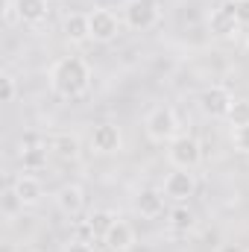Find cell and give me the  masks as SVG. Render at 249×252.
<instances>
[{
    "label": "cell",
    "instance_id": "cell-1",
    "mask_svg": "<svg viewBox=\"0 0 249 252\" xmlns=\"http://www.w3.org/2000/svg\"><path fill=\"white\" fill-rule=\"evenodd\" d=\"M47 85L62 100H79L91 88V64L82 56H62V59H56L50 64Z\"/></svg>",
    "mask_w": 249,
    "mask_h": 252
},
{
    "label": "cell",
    "instance_id": "cell-2",
    "mask_svg": "<svg viewBox=\"0 0 249 252\" xmlns=\"http://www.w3.org/2000/svg\"><path fill=\"white\" fill-rule=\"evenodd\" d=\"M144 132L153 144H170L179 135V115L173 106H153L144 118Z\"/></svg>",
    "mask_w": 249,
    "mask_h": 252
},
{
    "label": "cell",
    "instance_id": "cell-3",
    "mask_svg": "<svg viewBox=\"0 0 249 252\" xmlns=\"http://www.w3.org/2000/svg\"><path fill=\"white\" fill-rule=\"evenodd\" d=\"M167 161L170 167L176 170H196L202 164V147L193 135H176L170 144H167Z\"/></svg>",
    "mask_w": 249,
    "mask_h": 252
},
{
    "label": "cell",
    "instance_id": "cell-4",
    "mask_svg": "<svg viewBox=\"0 0 249 252\" xmlns=\"http://www.w3.org/2000/svg\"><path fill=\"white\" fill-rule=\"evenodd\" d=\"M88 27H91V41L112 44L124 30V18H118V12H112L106 6H97L88 12Z\"/></svg>",
    "mask_w": 249,
    "mask_h": 252
},
{
    "label": "cell",
    "instance_id": "cell-5",
    "mask_svg": "<svg viewBox=\"0 0 249 252\" xmlns=\"http://www.w3.org/2000/svg\"><path fill=\"white\" fill-rule=\"evenodd\" d=\"M124 27L126 30H135V32H144V30H150V27H156L158 24V18H161V9H158V3L156 0H129L124 6Z\"/></svg>",
    "mask_w": 249,
    "mask_h": 252
},
{
    "label": "cell",
    "instance_id": "cell-6",
    "mask_svg": "<svg viewBox=\"0 0 249 252\" xmlns=\"http://www.w3.org/2000/svg\"><path fill=\"white\" fill-rule=\"evenodd\" d=\"M199 188V179H196V170H170L161 182V193L173 202H187Z\"/></svg>",
    "mask_w": 249,
    "mask_h": 252
},
{
    "label": "cell",
    "instance_id": "cell-7",
    "mask_svg": "<svg viewBox=\"0 0 249 252\" xmlns=\"http://www.w3.org/2000/svg\"><path fill=\"white\" fill-rule=\"evenodd\" d=\"M91 150L97 156H115L124 150V132L118 124H97L91 132Z\"/></svg>",
    "mask_w": 249,
    "mask_h": 252
},
{
    "label": "cell",
    "instance_id": "cell-8",
    "mask_svg": "<svg viewBox=\"0 0 249 252\" xmlns=\"http://www.w3.org/2000/svg\"><path fill=\"white\" fill-rule=\"evenodd\" d=\"M208 32H211V38H220V41H229L241 32V24H238L232 6H217L208 12Z\"/></svg>",
    "mask_w": 249,
    "mask_h": 252
},
{
    "label": "cell",
    "instance_id": "cell-9",
    "mask_svg": "<svg viewBox=\"0 0 249 252\" xmlns=\"http://www.w3.org/2000/svg\"><path fill=\"white\" fill-rule=\"evenodd\" d=\"M232 100H235V97L229 94V88H223V85H208V88L199 94V109H202V115H208V118H226Z\"/></svg>",
    "mask_w": 249,
    "mask_h": 252
},
{
    "label": "cell",
    "instance_id": "cell-10",
    "mask_svg": "<svg viewBox=\"0 0 249 252\" xmlns=\"http://www.w3.org/2000/svg\"><path fill=\"white\" fill-rule=\"evenodd\" d=\"M44 144H47L50 156H56L59 161H76L82 156V144L70 132H53L50 138H44Z\"/></svg>",
    "mask_w": 249,
    "mask_h": 252
},
{
    "label": "cell",
    "instance_id": "cell-11",
    "mask_svg": "<svg viewBox=\"0 0 249 252\" xmlns=\"http://www.w3.org/2000/svg\"><path fill=\"white\" fill-rule=\"evenodd\" d=\"M62 35L67 44H85L91 41V27H88V12H67L62 18Z\"/></svg>",
    "mask_w": 249,
    "mask_h": 252
},
{
    "label": "cell",
    "instance_id": "cell-12",
    "mask_svg": "<svg viewBox=\"0 0 249 252\" xmlns=\"http://www.w3.org/2000/svg\"><path fill=\"white\" fill-rule=\"evenodd\" d=\"M53 202H56V208H59L62 214L76 217V214H82V208H85V190H82V185H76V182H67V185H62V188L56 190Z\"/></svg>",
    "mask_w": 249,
    "mask_h": 252
},
{
    "label": "cell",
    "instance_id": "cell-13",
    "mask_svg": "<svg viewBox=\"0 0 249 252\" xmlns=\"http://www.w3.org/2000/svg\"><path fill=\"white\" fill-rule=\"evenodd\" d=\"M103 247L109 252H132L135 250V229L126 220H115V226L103 235Z\"/></svg>",
    "mask_w": 249,
    "mask_h": 252
},
{
    "label": "cell",
    "instance_id": "cell-14",
    "mask_svg": "<svg viewBox=\"0 0 249 252\" xmlns=\"http://www.w3.org/2000/svg\"><path fill=\"white\" fill-rule=\"evenodd\" d=\"M164 193L161 188H141L135 193V211L144 217V220H156L164 214Z\"/></svg>",
    "mask_w": 249,
    "mask_h": 252
},
{
    "label": "cell",
    "instance_id": "cell-15",
    "mask_svg": "<svg viewBox=\"0 0 249 252\" xmlns=\"http://www.w3.org/2000/svg\"><path fill=\"white\" fill-rule=\"evenodd\" d=\"M12 188L21 196L24 208H32V205H38V202L44 199V185H41V179L32 176V173H21V176L12 182Z\"/></svg>",
    "mask_w": 249,
    "mask_h": 252
},
{
    "label": "cell",
    "instance_id": "cell-16",
    "mask_svg": "<svg viewBox=\"0 0 249 252\" xmlns=\"http://www.w3.org/2000/svg\"><path fill=\"white\" fill-rule=\"evenodd\" d=\"M47 156H50L47 144H27V141H21L18 158H21V164H24V173H38V170H44V167H47Z\"/></svg>",
    "mask_w": 249,
    "mask_h": 252
},
{
    "label": "cell",
    "instance_id": "cell-17",
    "mask_svg": "<svg viewBox=\"0 0 249 252\" xmlns=\"http://www.w3.org/2000/svg\"><path fill=\"white\" fill-rule=\"evenodd\" d=\"M167 226H170V232H176V235H187V232L196 229V214L187 208L185 202H176V205L167 211Z\"/></svg>",
    "mask_w": 249,
    "mask_h": 252
},
{
    "label": "cell",
    "instance_id": "cell-18",
    "mask_svg": "<svg viewBox=\"0 0 249 252\" xmlns=\"http://www.w3.org/2000/svg\"><path fill=\"white\" fill-rule=\"evenodd\" d=\"M18 3V18H21V24H27V27H38V24H44V18H47V0H15Z\"/></svg>",
    "mask_w": 249,
    "mask_h": 252
},
{
    "label": "cell",
    "instance_id": "cell-19",
    "mask_svg": "<svg viewBox=\"0 0 249 252\" xmlns=\"http://www.w3.org/2000/svg\"><path fill=\"white\" fill-rule=\"evenodd\" d=\"M115 220H118V214H115V211H109V208H97V211H91V214H88V223H91V229H94L97 241H103V235L115 226Z\"/></svg>",
    "mask_w": 249,
    "mask_h": 252
},
{
    "label": "cell",
    "instance_id": "cell-20",
    "mask_svg": "<svg viewBox=\"0 0 249 252\" xmlns=\"http://www.w3.org/2000/svg\"><path fill=\"white\" fill-rule=\"evenodd\" d=\"M226 121H229L232 129H238V126H249V100L247 97H235V100H232Z\"/></svg>",
    "mask_w": 249,
    "mask_h": 252
},
{
    "label": "cell",
    "instance_id": "cell-21",
    "mask_svg": "<svg viewBox=\"0 0 249 252\" xmlns=\"http://www.w3.org/2000/svg\"><path fill=\"white\" fill-rule=\"evenodd\" d=\"M0 202H3V217H6L9 223H12V220L24 211V202H21V196L15 193V188H12V185L3 190V199H0Z\"/></svg>",
    "mask_w": 249,
    "mask_h": 252
},
{
    "label": "cell",
    "instance_id": "cell-22",
    "mask_svg": "<svg viewBox=\"0 0 249 252\" xmlns=\"http://www.w3.org/2000/svg\"><path fill=\"white\" fill-rule=\"evenodd\" d=\"M18 100V82H15V76L9 73V70H3L0 73V103H15Z\"/></svg>",
    "mask_w": 249,
    "mask_h": 252
},
{
    "label": "cell",
    "instance_id": "cell-23",
    "mask_svg": "<svg viewBox=\"0 0 249 252\" xmlns=\"http://www.w3.org/2000/svg\"><path fill=\"white\" fill-rule=\"evenodd\" d=\"M232 144L238 153H249V126H238L232 129Z\"/></svg>",
    "mask_w": 249,
    "mask_h": 252
},
{
    "label": "cell",
    "instance_id": "cell-24",
    "mask_svg": "<svg viewBox=\"0 0 249 252\" xmlns=\"http://www.w3.org/2000/svg\"><path fill=\"white\" fill-rule=\"evenodd\" d=\"M229 6H232V12H235V18H238L241 30L249 27V0H232Z\"/></svg>",
    "mask_w": 249,
    "mask_h": 252
},
{
    "label": "cell",
    "instance_id": "cell-25",
    "mask_svg": "<svg viewBox=\"0 0 249 252\" xmlns=\"http://www.w3.org/2000/svg\"><path fill=\"white\" fill-rule=\"evenodd\" d=\"M3 21H6V27H12L15 21H21V18H18V3H15V0H3Z\"/></svg>",
    "mask_w": 249,
    "mask_h": 252
},
{
    "label": "cell",
    "instance_id": "cell-26",
    "mask_svg": "<svg viewBox=\"0 0 249 252\" xmlns=\"http://www.w3.org/2000/svg\"><path fill=\"white\" fill-rule=\"evenodd\" d=\"M64 252H94V244H91V241H79V238H73V241L64 247Z\"/></svg>",
    "mask_w": 249,
    "mask_h": 252
},
{
    "label": "cell",
    "instance_id": "cell-27",
    "mask_svg": "<svg viewBox=\"0 0 249 252\" xmlns=\"http://www.w3.org/2000/svg\"><path fill=\"white\" fill-rule=\"evenodd\" d=\"M30 252H41V250H30Z\"/></svg>",
    "mask_w": 249,
    "mask_h": 252
}]
</instances>
